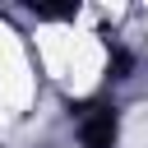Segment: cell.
<instances>
[{
    "mask_svg": "<svg viewBox=\"0 0 148 148\" xmlns=\"http://www.w3.org/2000/svg\"><path fill=\"white\" fill-rule=\"evenodd\" d=\"M83 148H111L116 143V106H88L79 120Z\"/></svg>",
    "mask_w": 148,
    "mask_h": 148,
    "instance_id": "6da1fadb",
    "label": "cell"
}]
</instances>
